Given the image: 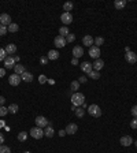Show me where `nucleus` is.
I'll return each mask as SVG.
<instances>
[{
	"mask_svg": "<svg viewBox=\"0 0 137 153\" xmlns=\"http://www.w3.org/2000/svg\"><path fill=\"white\" fill-rule=\"evenodd\" d=\"M40 63H41V64H47V63H48V58H47V56H41V58H40Z\"/></svg>",
	"mask_w": 137,
	"mask_h": 153,
	"instance_id": "a19ab883",
	"label": "nucleus"
},
{
	"mask_svg": "<svg viewBox=\"0 0 137 153\" xmlns=\"http://www.w3.org/2000/svg\"><path fill=\"white\" fill-rule=\"evenodd\" d=\"M65 130H66V134L73 135V134H76V133H77V130H78V126H77L76 123H68L67 127H66Z\"/></svg>",
	"mask_w": 137,
	"mask_h": 153,
	"instance_id": "9d476101",
	"label": "nucleus"
},
{
	"mask_svg": "<svg viewBox=\"0 0 137 153\" xmlns=\"http://www.w3.org/2000/svg\"><path fill=\"white\" fill-rule=\"evenodd\" d=\"M89 56H91L92 59H99L100 58V48L96 45H92L91 48H89Z\"/></svg>",
	"mask_w": 137,
	"mask_h": 153,
	"instance_id": "39448f33",
	"label": "nucleus"
},
{
	"mask_svg": "<svg viewBox=\"0 0 137 153\" xmlns=\"http://www.w3.org/2000/svg\"><path fill=\"white\" fill-rule=\"evenodd\" d=\"M4 66H6V69H14V67H15L14 56H7L6 60H4Z\"/></svg>",
	"mask_w": 137,
	"mask_h": 153,
	"instance_id": "ddd939ff",
	"label": "nucleus"
},
{
	"mask_svg": "<svg viewBox=\"0 0 137 153\" xmlns=\"http://www.w3.org/2000/svg\"><path fill=\"white\" fill-rule=\"evenodd\" d=\"M88 114L93 116V118H100L101 116V109L97 104H91L89 107H88Z\"/></svg>",
	"mask_w": 137,
	"mask_h": 153,
	"instance_id": "f03ea898",
	"label": "nucleus"
},
{
	"mask_svg": "<svg viewBox=\"0 0 137 153\" xmlns=\"http://www.w3.org/2000/svg\"><path fill=\"white\" fill-rule=\"evenodd\" d=\"M21 78H22V81H25V82H32L33 81V74L29 73V71H25L22 75H21Z\"/></svg>",
	"mask_w": 137,
	"mask_h": 153,
	"instance_id": "6ab92c4d",
	"label": "nucleus"
},
{
	"mask_svg": "<svg viewBox=\"0 0 137 153\" xmlns=\"http://www.w3.org/2000/svg\"><path fill=\"white\" fill-rule=\"evenodd\" d=\"M125 59H126L128 63H130V64H134V63L137 61V55L134 54V52H132V51H130V52H128V54L125 55Z\"/></svg>",
	"mask_w": 137,
	"mask_h": 153,
	"instance_id": "9b49d317",
	"label": "nucleus"
},
{
	"mask_svg": "<svg viewBox=\"0 0 137 153\" xmlns=\"http://www.w3.org/2000/svg\"><path fill=\"white\" fill-rule=\"evenodd\" d=\"M81 108H88V105H86V103H84V104L81 105Z\"/></svg>",
	"mask_w": 137,
	"mask_h": 153,
	"instance_id": "3c124183",
	"label": "nucleus"
},
{
	"mask_svg": "<svg viewBox=\"0 0 137 153\" xmlns=\"http://www.w3.org/2000/svg\"><path fill=\"white\" fill-rule=\"evenodd\" d=\"M78 88H80V82H78V81H73V82L70 84V89H71L73 92H77Z\"/></svg>",
	"mask_w": 137,
	"mask_h": 153,
	"instance_id": "c85d7f7f",
	"label": "nucleus"
},
{
	"mask_svg": "<svg viewBox=\"0 0 137 153\" xmlns=\"http://www.w3.org/2000/svg\"><path fill=\"white\" fill-rule=\"evenodd\" d=\"M103 67H104V61L101 60V59H96L95 63L92 64V69H95V71H100Z\"/></svg>",
	"mask_w": 137,
	"mask_h": 153,
	"instance_id": "f3484780",
	"label": "nucleus"
},
{
	"mask_svg": "<svg viewBox=\"0 0 137 153\" xmlns=\"http://www.w3.org/2000/svg\"><path fill=\"white\" fill-rule=\"evenodd\" d=\"M14 60H15V63L16 61H19V58H18V56H14Z\"/></svg>",
	"mask_w": 137,
	"mask_h": 153,
	"instance_id": "8fccbe9b",
	"label": "nucleus"
},
{
	"mask_svg": "<svg viewBox=\"0 0 137 153\" xmlns=\"http://www.w3.org/2000/svg\"><path fill=\"white\" fill-rule=\"evenodd\" d=\"M23 153H30V152H23Z\"/></svg>",
	"mask_w": 137,
	"mask_h": 153,
	"instance_id": "864d4df0",
	"label": "nucleus"
},
{
	"mask_svg": "<svg viewBox=\"0 0 137 153\" xmlns=\"http://www.w3.org/2000/svg\"><path fill=\"white\" fill-rule=\"evenodd\" d=\"M61 21L63 22L65 26H66V25H70V23L73 22V15H71L70 12H63L61 15Z\"/></svg>",
	"mask_w": 137,
	"mask_h": 153,
	"instance_id": "0eeeda50",
	"label": "nucleus"
},
{
	"mask_svg": "<svg viewBox=\"0 0 137 153\" xmlns=\"http://www.w3.org/2000/svg\"><path fill=\"white\" fill-rule=\"evenodd\" d=\"M38 82H40V84H45V82H47V76L44 75V74H41V75L38 76Z\"/></svg>",
	"mask_w": 137,
	"mask_h": 153,
	"instance_id": "58836bf2",
	"label": "nucleus"
},
{
	"mask_svg": "<svg viewBox=\"0 0 137 153\" xmlns=\"http://www.w3.org/2000/svg\"><path fill=\"white\" fill-rule=\"evenodd\" d=\"M3 142H4V135L0 133V145H3Z\"/></svg>",
	"mask_w": 137,
	"mask_h": 153,
	"instance_id": "49530a36",
	"label": "nucleus"
},
{
	"mask_svg": "<svg viewBox=\"0 0 137 153\" xmlns=\"http://www.w3.org/2000/svg\"><path fill=\"white\" fill-rule=\"evenodd\" d=\"M44 135H47L48 138H52L55 135V130H53L52 126H47L45 130H44Z\"/></svg>",
	"mask_w": 137,
	"mask_h": 153,
	"instance_id": "412c9836",
	"label": "nucleus"
},
{
	"mask_svg": "<svg viewBox=\"0 0 137 153\" xmlns=\"http://www.w3.org/2000/svg\"><path fill=\"white\" fill-rule=\"evenodd\" d=\"M74 112H76V115L78 116V118H82V116L85 115V109L84 108H81V107H77Z\"/></svg>",
	"mask_w": 137,
	"mask_h": 153,
	"instance_id": "cd10ccee",
	"label": "nucleus"
},
{
	"mask_svg": "<svg viewBox=\"0 0 137 153\" xmlns=\"http://www.w3.org/2000/svg\"><path fill=\"white\" fill-rule=\"evenodd\" d=\"M4 49H6V52H7L8 56H11V55H14L16 52V45L15 44H7V46H6Z\"/></svg>",
	"mask_w": 137,
	"mask_h": 153,
	"instance_id": "a211bd4d",
	"label": "nucleus"
},
{
	"mask_svg": "<svg viewBox=\"0 0 137 153\" xmlns=\"http://www.w3.org/2000/svg\"><path fill=\"white\" fill-rule=\"evenodd\" d=\"M125 52H126V54H128V52H130V48H129V46H126V48H125Z\"/></svg>",
	"mask_w": 137,
	"mask_h": 153,
	"instance_id": "09e8293b",
	"label": "nucleus"
},
{
	"mask_svg": "<svg viewBox=\"0 0 137 153\" xmlns=\"http://www.w3.org/2000/svg\"><path fill=\"white\" fill-rule=\"evenodd\" d=\"M47 58H48V60H56L58 58H59V54H58V51H55V49H51L48 55H47Z\"/></svg>",
	"mask_w": 137,
	"mask_h": 153,
	"instance_id": "aec40b11",
	"label": "nucleus"
},
{
	"mask_svg": "<svg viewBox=\"0 0 137 153\" xmlns=\"http://www.w3.org/2000/svg\"><path fill=\"white\" fill-rule=\"evenodd\" d=\"M134 145H136V148H137V139H136V141H134Z\"/></svg>",
	"mask_w": 137,
	"mask_h": 153,
	"instance_id": "603ef678",
	"label": "nucleus"
},
{
	"mask_svg": "<svg viewBox=\"0 0 137 153\" xmlns=\"http://www.w3.org/2000/svg\"><path fill=\"white\" fill-rule=\"evenodd\" d=\"M6 58H7L6 49H4V48H0V61H4L6 60Z\"/></svg>",
	"mask_w": 137,
	"mask_h": 153,
	"instance_id": "7c9ffc66",
	"label": "nucleus"
},
{
	"mask_svg": "<svg viewBox=\"0 0 137 153\" xmlns=\"http://www.w3.org/2000/svg\"><path fill=\"white\" fill-rule=\"evenodd\" d=\"M36 126L37 127H47L48 126V120H47V118H44V116H36Z\"/></svg>",
	"mask_w": 137,
	"mask_h": 153,
	"instance_id": "6e6552de",
	"label": "nucleus"
},
{
	"mask_svg": "<svg viewBox=\"0 0 137 153\" xmlns=\"http://www.w3.org/2000/svg\"><path fill=\"white\" fill-rule=\"evenodd\" d=\"M59 135H61V137H65V135H66V130H61L59 131Z\"/></svg>",
	"mask_w": 137,
	"mask_h": 153,
	"instance_id": "de8ad7c7",
	"label": "nucleus"
},
{
	"mask_svg": "<svg viewBox=\"0 0 137 153\" xmlns=\"http://www.w3.org/2000/svg\"><path fill=\"white\" fill-rule=\"evenodd\" d=\"M82 44H84L85 46H89L91 48L93 44H95V38L92 37V36H84V38H82Z\"/></svg>",
	"mask_w": 137,
	"mask_h": 153,
	"instance_id": "2eb2a0df",
	"label": "nucleus"
},
{
	"mask_svg": "<svg viewBox=\"0 0 137 153\" xmlns=\"http://www.w3.org/2000/svg\"><path fill=\"white\" fill-rule=\"evenodd\" d=\"M119 142H121L122 146H130L133 144V138L130 137V135H123V137L119 139Z\"/></svg>",
	"mask_w": 137,
	"mask_h": 153,
	"instance_id": "f8f14e48",
	"label": "nucleus"
},
{
	"mask_svg": "<svg viewBox=\"0 0 137 153\" xmlns=\"http://www.w3.org/2000/svg\"><path fill=\"white\" fill-rule=\"evenodd\" d=\"M25 71H26V70H25V66H22V64H15V67H14V73H15V74L22 75Z\"/></svg>",
	"mask_w": 137,
	"mask_h": 153,
	"instance_id": "4be33fe9",
	"label": "nucleus"
},
{
	"mask_svg": "<svg viewBox=\"0 0 137 153\" xmlns=\"http://www.w3.org/2000/svg\"><path fill=\"white\" fill-rule=\"evenodd\" d=\"M88 75L91 76L92 79H99V78H100V73H99V71H95V70H92Z\"/></svg>",
	"mask_w": 137,
	"mask_h": 153,
	"instance_id": "c756f323",
	"label": "nucleus"
},
{
	"mask_svg": "<svg viewBox=\"0 0 137 153\" xmlns=\"http://www.w3.org/2000/svg\"><path fill=\"white\" fill-rule=\"evenodd\" d=\"M7 29H8V31H10V33H16V31L19 30V26H18L16 23L11 22V23H10V25L7 26Z\"/></svg>",
	"mask_w": 137,
	"mask_h": 153,
	"instance_id": "b1692460",
	"label": "nucleus"
},
{
	"mask_svg": "<svg viewBox=\"0 0 137 153\" xmlns=\"http://www.w3.org/2000/svg\"><path fill=\"white\" fill-rule=\"evenodd\" d=\"M95 44H96V46H100L104 44V38L103 37H96L95 38Z\"/></svg>",
	"mask_w": 137,
	"mask_h": 153,
	"instance_id": "473e14b6",
	"label": "nucleus"
},
{
	"mask_svg": "<svg viewBox=\"0 0 137 153\" xmlns=\"http://www.w3.org/2000/svg\"><path fill=\"white\" fill-rule=\"evenodd\" d=\"M130 127H132L133 130H137V118H133V119L130 120Z\"/></svg>",
	"mask_w": 137,
	"mask_h": 153,
	"instance_id": "e433bc0d",
	"label": "nucleus"
},
{
	"mask_svg": "<svg viewBox=\"0 0 137 153\" xmlns=\"http://www.w3.org/2000/svg\"><path fill=\"white\" fill-rule=\"evenodd\" d=\"M130 112H132V115H133V118H137V105H133Z\"/></svg>",
	"mask_w": 137,
	"mask_h": 153,
	"instance_id": "ea45409f",
	"label": "nucleus"
},
{
	"mask_svg": "<svg viewBox=\"0 0 137 153\" xmlns=\"http://www.w3.org/2000/svg\"><path fill=\"white\" fill-rule=\"evenodd\" d=\"M7 26H4V25H0V36H4V34H7Z\"/></svg>",
	"mask_w": 137,
	"mask_h": 153,
	"instance_id": "c9c22d12",
	"label": "nucleus"
},
{
	"mask_svg": "<svg viewBox=\"0 0 137 153\" xmlns=\"http://www.w3.org/2000/svg\"><path fill=\"white\" fill-rule=\"evenodd\" d=\"M86 81H88V79H86V76H80V79H78V82H80V84H85Z\"/></svg>",
	"mask_w": 137,
	"mask_h": 153,
	"instance_id": "79ce46f5",
	"label": "nucleus"
},
{
	"mask_svg": "<svg viewBox=\"0 0 137 153\" xmlns=\"http://www.w3.org/2000/svg\"><path fill=\"white\" fill-rule=\"evenodd\" d=\"M26 139H28V133H26V131H21V133L18 134V141L25 142Z\"/></svg>",
	"mask_w": 137,
	"mask_h": 153,
	"instance_id": "a878e982",
	"label": "nucleus"
},
{
	"mask_svg": "<svg viewBox=\"0 0 137 153\" xmlns=\"http://www.w3.org/2000/svg\"><path fill=\"white\" fill-rule=\"evenodd\" d=\"M4 75H6V70H4V69H0V78H3Z\"/></svg>",
	"mask_w": 137,
	"mask_h": 153,
	"instance_id": "c03bdc74",
	"label": "nucleus"
},
{
	"mask_svg": "<svg viewBox=\"0 0 137 153\" xmlns=\"http://www.w3.org/2000/svg\"><path fill=\"white\" fill-rule=\"evenodd\" d=\"M21 81H22L21 75H18V74H15V73L8 76V84L11 85V86H18V85L21 84Z\"/></svg>",
	"mask_w": 137,
	"mask_h": 153,
	"instance_id": "20e7f679",
	"label": "nucleus"
},
{
	"mask_svg": "<svg viewBox=\"0 0 137 153\" xmlns=\"http://www.w3.org/2000/svg\"><path fill=\"white\" fill-rule=\"evenodd\" d=\"M71 64H73V66H77V64H78V59L73 58V59H71Z\"/></svg>",
	"mask_w": 137,
	"mask_h": 153,
	"instance_id": "37998d69",
	"label": "nucleus"
},
{
	"mask_svg": "<svg viewBox=\"0 0 137 153\" xmlns=\"http://www.w3.org/2000/svg\"><path fill=\"white\" fill-rule=\"evenodd\" d=\"M70 100H71V103H73L74 107H81L85 103V96H84V93H73Z\"/></svg>",
	"mask_w": 137,
	"mask_h": 153,
	"instance_id": "f257e3e1",
	"label": "nucleus"
},
{
	"mask_svg": "<svg viewBox=\"0 0 137 153\" xmlns=\"http://www.w3.org/2000/svg\"><path fill=\"white\" fill-rule=\"evenodd\" d=\"M8 112H10V114H16V112H18V105H16V104H11V105L8 107Z\"/></svg>",
	"mask_w": 137,
	"mask_h": 153,
	"instance_id": "2f4dec72",
	"label": "nucleus"
},
{
	"mask_svg": "<svg viewBox=\"0 0 137 153\" xmlns=\"http://www.w3.org/2000/svg\"><path fill=\"white\" fill-rule=\"evenodd\" d=\"M11 23V16L8 14H1L0 15V25H4V26H8Z\"/></svg>",
	"mask_w": 137,
	"mask_h": 153,
	"instance_id": "dca6fc26",
	"label": "nucleus"
},
{
	"mask_svg": "<svg viewBox=\"0 0 137 153\" xmlns=\"http://www.w3.org/2000/svg\"><path fill=\"white\" fill-rule=\"evenodd\" d=\"M74 40H76V36H74L73 33H70L67 37H66V42H73Z\"/></svg>",
	"mask_w": 137,
	"mask_h": 153,
	"instance_id": "4c0bfd02",
	"label": "nucleus"
},
{
	"mask_svg": "<svg viewBox=\"0 0 137 153\" xmlns=\"http://www.w3.org/2000/svg\"><path fill=\"white\" fill-rule=\"evenodd\" d=\"M66 44H67L66 42V38L62 37V36H56L55 40H53V45L56 46V48H63Z\"/></svg>",
	"mask_w": 137,
	"mask_h": 153,
	"instance_id": "423d86ee",
	"label": "nucleus"
},
{
	"mask_svg": "<svg viewBox=\"0 0 137 153\" xmlns=\"http://www.w3.org/2000/svg\"><path fill=\"white\" fill-rule=\"evenodd\" d=\"M30 135L34 138V139H40V138L44 137V130H43L41 127H37V126H36V127H33L30 130Z\"/></svg>",
	"mask_w": 137,
	"mask_h": 153,
	"instance_id": "7ed1b4c3",
	"label": "nucleus"
},
{
	"mask_svg": "<svg viewBox=\"0 0 137 153\" xmlns=\"http://www.w3.org/2000/svg\"><path fill=\"white\" fill-rule=\"evenodd\" d=\"M84 55V48L82 46H80V45H77L73 48V56L76 58V59H78V58H81Z\"/></svg>",
	"mask_w": 137,
	"mask_h": 153,
	"instance_id": "4468645a",
	"label": "nucleus"
},
{
	"mask_svg": "<svg viewBox=\"0 0 137 153\" xmlns=\"http://www.w3.org/2000/svg\"><path fill=\"white\" fill-rule=\"evenodd\" d=\"M8 114V108H6L4 105H0V116H6Z\"/></svg>",
	"mask_w": 137,
	"mask_h": 153,
	"instance_id": "f704fd0d",
	"label": "nucleus"
},
{
	"mask_svg": "<svg viewBox=\"0 0 137 153\" xmlns=\"http://www.w3.org/2000/svg\"><path fill=\"white\" fill-rule=\"evenodd\" d=\"M4 103H6V99L3 96H0V105H4Z\"/></svg>",
	"mask_w": 137,
	"mask_h": 153,
	"instance_id": "a18cd8bd",
	"label": "nucleus"
},
{
	"mask_svg": "<svg viewBox=\"0 0 137 153\" xmlns=\"http://www.w3.org/2000/svg\"><path fill=\"white\" fill-rule=\"evenodd\" d=\"M0 153H11V149L6 145H0Z\"/></svg>",
	"mask_w": 137,
	"mask_h": 153,
	"instance_id": "72a5a7b5",
	"label": "nucleus"
},
{
	"mask_svg": "<svg viewBox=\"0 0 137 153\" xmlns=\"http://www.w3.org/2000/svg\"><path fill=\"white\" fill-rule=\"evenodd\" d=\"M125 6H126V0H115L114 1V7L117 10H122Z\"/></svg>",
	"mask_w": 137,
	"mask_h": 153,
	"instance_id": "5701e85b",
	"label": "nucleus"
},
{
	"mask_svg": "<svg viewBox=\"0 0 137 153\" xmlns=\"http://www.w3.org/2000/svg\"><path fill=\"white\" fill-rule=\"evenodd\" d=\"M68 34H70V31H68V27L67 26H62L61 29H59V36H62V37H67Z\"/></svg>",
	"mask_w": 137,
	"mask_h": 153,
	"instance_id": "393cba45",
	"label": "nucleus"
},
{
	"mask_svg": "<svg viewBox=\"0 0 137 153\" xmlns=\"http://www.w3.org/2000/svg\"><path fill=\"white\" fill-rule=\"evenodd\" d=\"M63 10H65V12H70V11L73 10V3H71V1L65 3V4H63Z\"/></svg>",
	"mask_w": 137,
	"mask_h": 153,
	"instance_id": "bb28decb",
	"label": "nucleus"
},
{
	"mask_svg": "<svg viewBox=\"0 0 137 153\" xmlns=\"http://www.w3.org/2000/svg\"><path fill=\"white\" fill-rule=\"evenodd\" d=\"M80 69H81V71L85 73V74H89L92 70H93L92 69V64L89 63V61H82V63L80 64Z\"/></svg>",
	"mask_w": 137,
	"mask_h": 153,
	"instance_id": "1a4fd4ad",
	"label": "nucleus"
}]
</instances>
